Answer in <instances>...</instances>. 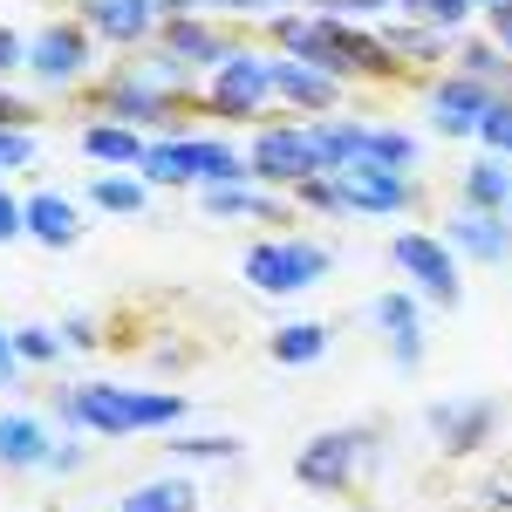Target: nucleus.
<instances>
[{
  "mask_svg": "<svg viewBox=\"0 0 512 512\" xmlns=\"http://www.w3.org/2000/svg\"><path fill=\"white\" fill-rule=\"evenodd\" d=\"M171 458H205V465H226L239 458V437H164Z\"/></svg>",
  "mask_w": 512,
  "mask_h": 512,
  "instance_id": "obj_35",
  "label": "nucleus"
},
{
  "mask_svg": "<svg viewBox=\"0 0 512 512\" xmlns=\"http://www.w3.org/2000/svg\"><path fill=\"white\" fill-rule=\"evenodd\" d=\"M62 349H69V342H62L55 328H41V321H28V328H14V355H21V369H28V362H55Z\"/></svg>",
  "mask_w": 512,
  "mask_h": 512,
  "instance_id": "obj_34",
  "label": "nucleus"
},
{
  "mask_svg": "<svg viewBox=\"0 0 512 512\" xmlns=\"http://www.w3.org/2000/svg\"><path fill=\"white\" fill-rule=\"evenodd\" d=\"M21 239H41V246H76L82 239V212H76V198H62V192H35V198H21Z\"/></svg>",
  "mask_w": 512,
  "mask_h": 512,
  "instance_id": "obj_13",
  "label": "nucleus"
},
{
  "mask_svg": "<svg viewBox=\"0 0 512 512\" xmlns=\"http://www.w3.org/2000/svg\"><path fill=\"white\" fill-rule=\"evenodd\" d=\"M437 239H444L451 253L478 260V267L512 260V219H506V212H458V219H444V226H437Z\"/></svg>",
  "mask_w": 512,
  "mask_h": 512,
  "instance_id": "obj_11",
  "label": "nucleus"
},
{
  "mask_svg": "<svg viewBox=\"0 0 512 512\" xmlns=\"http://www.w3.org/2000/svg\"><path fill=\"white\" fill-rule=\"evenodd\" d=\"M62 342H69V349H96V321L69 315V321H62Z\"/></svg>",
  "mask_w": 512,
  "mask_h": 512,
  "instance_id": "obj_39",
  "label": "nucleus"
},
{
  "mask_svg": "<svg viewBox=\"0 0 512 512\" xmlns=\"http://www.w3.org/2000/svg\"><path fill=\"white\" fill-rule=\"evenodd\" d=\"M376 328L390 342L396 369H417L424 362V308H417V294H383L376 301Z\"/></svg>",
  "mask_w": 512,
  "mask_h": 512,
  "instance_id": "obj_12",
  "label": "nucleus"
},
{
  "mask_svg": "<svg viewBox=\"0 0 512 512\" xmlns=\"http://www.w3.org/2000/svg\"><path fill=\"white\" fill-rule=\"evenodd\" d=\"M137 178L144 185H192V164H185V137H158V144H144V158H137Z\"/></svg>",
  "mask_w": 512,
  "mask_h": 512,
  "instance_id": "obj_28",
  "label": "nucleus"
},
{
  "mask_svg": "<svg viewBox=\"0 0 512 512\" xmlns=\"http://www.w3.org/2000/svg\"><path fill=\"white\" fill-rule=\"evenodd\" d=\"M492 424H499V410L485 403V396H472V403H431V431L451 444V451H478L485 437H492Z\"/></svg>",
  "mask_w": 512,
  "mask_h": 512,
  "instance_id": "obj_16",
  "label": "nucleus"
},
{
  "mask_svg": "<svg viewBox=\"0 0 512 512\" xmlns=\"http://www.w3.org/2000/svg\"><path fill=\"white\" fill-rule=\"evenodd\" d=\"M82 465V444H55V451H48V472H76Z\"/></svg>",
  "mask_w": 512,
  "mask_h": 512,
  "instance_id": "obj_45",
  "label": "nucleus"
},
{
  "mask_svg": "<svg viewBox=\"0 0 512 512\" xmlns=\"http://www.w3.org/2000/svg\"><path fill=\"white\" fill-rule=\"evenodd\" d=\"M267 7H321V0H267Z\"/></svg>",
  "mask_w": 512,
  "mask_h": 512,
  "instance_id": "obj_48",
  "label": "nucleus"
},
{
  "mask_svg": "<svg viewBox=\"0 0 512 512\" xmlns=\"http://www.w3.org/2000/svg\"><path fill=\"white\" fill-rule=\"evenodd\" d=\"M403 14H410V21H424V28H437V35L451 41L465 21H472V0H410Z\"/></svg>",
  "mask_w": 512,
  "mask_h": 512,
  "instance_id": "obj_32",
  "label": "nucleus"
},
{
  "mask_svg": "<svg viewBox=\"0 0 512 512\" xmlns=\"http://www.w3.org/2000/svg\"><path fill=\"white\" fill-rule=\"evenodd\" d=\"M21 48H28V41L14 35V28H0V76H7V69H21Z\"/></svg>",
  "mask_w": 512,
  "mask_h": 512,
  "instance_id": "obj_43",
  "label": "nucleus"
},
{
  "mask_svg": "<svg viewBox=\"0 0 512 512\" xmlns=\"http://www.w3.org/2000/svg\"><path fill=\"white\" fill-rule=\"evenodd\" d=\"M144 192H151V185H144L137 171H103V178H89V205H96V212H117V219H137V212H144Z\"/></svg>",
  "mask_w": 512,
  "mask_h": 512,
  "instance_id": "obj_26",
  "label": "nucleus"
},
{
  "mask_svg": "<svg viewBox=\"0 0 512 512\" xmlns=\"http://www.w3.org/2000/svg\"><path fill=\"white\" fill-rule=\"evenodd\" d=\"M376 41L390 48V62H437V55H444V35L424 28V21H390Z\"/></svg>",
  "mask_w": 512,
  "mask_h": 512,
  "instance_id": "obj_29",
  "label": "nucleus"
},
{
  "mask_svg": "<svg viewBox=\"0 0 512 512\" xmlns=\"http://www.w3.org/2000/svg\"><path fill=\"white\" fill-rule=\"evenodd\" d=\"M294 198H301L308 212H342V185H335L328 171H315V178H301V185H294Z\"/></svg>",
  "mask_w": 512,
  "mask_h": 512,
  "instance_id": "obj_36",
  "label": "nucleus"
},
{
  "mask_svg": "<svg viewBox=\"0 0 512 512\" xmlns=\"http://www.w3.org/2000/svg\"><path fill=\"white\" fill-rule=\"evenodd\" d=\"M492 7H506V0H472V14H492Z\"/></svg>",
  "mask_w": 512,
  "mask_h": 512,
  "instance_id": "obj_49",
  "label": "nucleus"
},
{
  "mask_svg": "<svg viewBox=\"0 0 512 512\" xmlns=\"http://www.w3.org/2000/svg\"><path fill=\"white\" fill-rule=\"evenodd\" d=\"M485 103H492V89L472 76H437L431 96H424V117H431L437 137H478V117H485Z\"/></svg>",
  "mask_w": 512,
  "mask_h": 512,
  "instance_id": "obj_9",
  "label": "nucleus"
},
{
  "mask_svg": "<svg viewBox=\"0 0 512 512\" xmlns=\"http://www.w3.org/2000/svg\"><path fill=\"white\" fill-rule=\"evenodd\" d=\"M198 192H205V212L212 219H287V205L253 192V185H198Z\"/></svg>",
  "mask_w": 512,
  "mask_h": 512,
  "instance_id": "obj_22",
  "label": "nucleus"
},
{
  "mask_svg": "<svg viewBox=\"0 0 512 512\" xmlns=\"http://www.w3.org/2000/svg\"><path fill=\"white\" fill-rule=\"evenodd\" d=\"M144 82H158L164 96H185L192 89V62L185 55H171V48H158V55H144V69H137Z\"/></svg>",
  "mask_w": 512,
  "mask_h": 512,
  "instance_id": "obj_33",
  "label": "nucleus"
},
{
  "mask_svg": "<svg viewBox=\"0 0 512 512\" xmlns=\"http://www.w3.org/2000/svg\"><path fill=\"white\" fill-rule=\"evenodd\" d=\"M89 62H96V35L82 21H55L21 48V69L35 82H48V89H69L76 76H89Z\"/></svg>",
  "mask_w": 512,
  "mask_h": 512,
  "instance_id": "obj_5",
  "label": "nucleus"
},
{
  "mask_svg": "<svg viewBox=\"0 0 512 512\" xmlns=\"http://www.w3.org/2000/svg\"><path fill=\"white\" fill-rule=\"evenodd\" d=\"M335 185H342V212H362V219H403L417 205L410 171H383V164H369V158L335 171Z\"/></svg>",
  "mask_w": 512,
  "mask_h": 512,
  "instance_id": "obj_6",
  "label": "nucleus"
},
{
  "mask_svg": "<svg viewBox=\"0 0 512 512\" xmlns=\"http://www.w3.org/2000/svg\"><path fill=\"white\" fill-rule=\"evenodd\" d=\"M185 164H192V185H246L253 178L233 144H212V137H185Z\"/></svg>",
  "mask_w": 512,
  "mask_h": 512,
  "instance_id": "obj_19",
  "label": "nucleus"
},
{
  "mask_svg": "<svg viewBox=\"0 0 512 512\" xmlns=\"http://www.w3.org/2000/svg\"><path fill=\"white\" fill-rule=\"evenodd\" d=\"M458 76L485 82V89H512V55L492 35H478V41H465V48H458Z\"/></svg>",
  "mask_w": 512,
  "mask_h": 512,
  "instance_id": "obj_27",
  "label": "nucleus"
},
{
  "mask_svg": "<svg viewBox=\"0 0 512 512\" xmlns=\"http://www.w3.org/2000/svg\"><path fill=\"white\" fill-rule=\"evenodd\" d=\"M21 164H35V130H7L0 123V171H21Z\"/></svg>",
  "mask_w": 512,
  "mask_h": 512,
  "instance_id": "obj_37",
  "label": "nucleus"
},
{
  "mask_svg": "<svg viewBox=\"0 0 512 512\" xmlns=\"http://www.w3.org/2000/svg\"><path fill=\"white\" fill-rule=\"evenodd\" d=\"M321 355H328V321H287V328H274V362L280 369H308Z\"/></svg>",
  "mask_w": 512,
  "mask_h": 512,
  "instance_id": "obj_24",
  "label": "nucleus"
},
{
  "mask_svg": "<svg viewBox=\"0 0 512 512\" xmlns=\"http://www.w3.org/2000/svg\"><path fill=\"white\" fill-rule=\"evenodd\" d=\"M48 451H55V437L41 431V417H28V410H7L0 417V465L7 472H41Z\"/></svg>",
  "mask_w": 512,
  "mask_h": 512,
  "instance_id": "obj_18",
  "label": "nucleus"
},
{
  "mask_svg": "<svg viewBox=\"0 0 512 512\" xmlns=\"http://www.w3.org/2000/svg\"><path fill=\"white\" fill-rule=\"evenodd\" d=\"M0 123H7V130H28V123H35V103H21V96H0Z\"/></svg>",
  "mask_w": 512,
  "mask_h": 512,
  "instance_id": "obj_40",
  "label": "nucleus"
},
{
  "mask_svg": "<svg viewBox=\"0 0 512 512\" xmlns=\"http://www.w3.org/2000/svg\"><path fill=\"white\" fill-rule=\"evenodd\" d=\"M164 48H171V55H185L192 69H205V76H212V69L233 55L239 41L219 35V28H212V21H198V14H171V21H164Z\"/></svg>",
  "mask_w": 512,
  "mask_h": 512,
  "instance_id": "obj_15",
  "label": "nucleus"
},
{
  "mask_svg": "<svg viewBox=\"0 0 512 512\" xmlns=\"http://www.w3.org/2000/svg\"><path fill=\"white\" fill-rule=\"evenodd\" d=\"M362 130L369 123H355V117H321L308 137H315V158H321V171L335 178V171H349L355 158H362Z\"/></svg>",
  "mask_w": 512,
  "mask_h": 512,
  "instance_id": "obj_21",
  "label": "nucleus"
},
{
  "mask_svg": "<svg viewBox=\"0 0 512 512\" xmlns=\"http://www.w3.org/2000/svg\"><path fill=\"white\" fill-rule=\"evenodd\" d=\"M478 144H485L492 158H512V96L506 89H492V103H485V117H478Z\"/></svg>",
  "mask_w": 512,
  "mask_h": 512,
  "instance_id": "obj_31",
  "label": "nucleus"
},
{
  "mask_svg": "<svg viewBox=\"0 0 512 512\" xmlns=\"http://www.w3.org/2000/svg\"><path fill=\"white\" fill-rule=\"evenodd\" d=\"M390 260L410 274V294H417V301L458 308V294H465V280H458V253H451L437 233H396L390 239Z\"/></svg>",
  "mask_w": 512,
  "mask_h": 512,
  "instance_id": "obj_4",
  "label": "nucleus"
},
{
  "mask_svg": "<svg viewBox=\"0 0 512 512\" xmlns=\"http://www.w3.org/2000/svg\"><path fill=\"white\" fill-rule=\"evenodd\" d=\"M321 14H335V21H369V14H390V0H321Z\"/></svg>",
  "mask_w": 512,
  "mask_h": 512,
  "instance_id": "obj_38",
  "label": "nucleus"
},
{
  "mask_svg": "<svg viewBox=\"0 0 512 512\" xmlns=\"http://www.w3.org/2000/svg\"><path fill=\"white\" fill-rule=\"evenodd\" d=\"M82 28L96 41L130 48V41H144L158 28V14H151V0H82Z\"/></svg>",
  "mask_w": 512,
  "mask_h": 512,
  "instance_id": "obj_14",
  "label": "nucleus"
},
{
  "mask_svg": "<svg viewBox=\"0 0 512 512\" xmlns=\"http://www.w3.org/2000/svg\"><path fill=\"white\" fill-rule=\"evenodd\" d=\"M369 451H376V431H321V437H308V451L294 458V478H301L308 492H342Z\"/></svg>",
  "mask_w": 512,
  "mask_h": 512,
  "instance_id": "obj_7",
  "label": "nucleus"
},
{
  "mask_svg": "<svg viewBox=\"0 0 512 512\" xmlns=\"http://www.w3.org/2000/svg\"><path fill=\"white\" fill-rule=\"evenodd\" d=\"M178 417H185V396H171V390H123V383H82L76 390V424L96 437L164 431Z\"/></svg>",
  "mask_w": 512,
  "mask_h": 512,
  "instance_id": "obj_1",
  "label": "nucleus"
},
{
  "mask_svg": "<svg viewBox=\"0 0 512 512\" xmlns=\"http://www.w3.org/2000/svg\"><path fill=\"white\" fill-rule=\"evenodd\" d=\"M82 151H89L96 164H110V171H123V164H137V158H144V137H137L130 123L96 117L89 130H82Z\"/></svg>",
  "mask_w": 512,
  "mask_h": 512,
  "instance_id": "obj_23",
  "label": "nucleus"
},
{
  "mask_svg": "<svg viewBox=\"0 0 512 512\" xmlns=\"http://www.w3.org/2000/svg\"><path fill=\"white\" fill-rule=\"evenodd\" d=\"M205 7H219V14H267V0H205Z\"/></svg>",
  "mask_w": 512,
  "mask_h": 512,
  "instance_id": "obj_47",
  "label": "nucleus"
},
{
  "mask_svg": "<svg viewBox=\"0 0 512 512\" xmlns=\"http://www.w3.org/2000/svg\"><path fill=\"white\" fill-rule=\"evenodd\" d=\"M205 103L233 123H253L267 103H274V55H253V48H233L212 76H205Z\"/></svg>",
  "mask_w": 512,
  "mask_h": 512,
  "instance_id": "obj_3",
  "label": "nucleus"
},
{
  "mask_svg": "<svg viewBox=\"0 0 512 512\" xmlns=\"http://www.w3.org/2000/svg\"><path fill=\"white\" fill-rule=\"evenodd\" d=\"M0 383H21V355H14V335L0 328Z\"/></svg>",
  "mask_w": 512,
  "mask_h": 512,
  "instance_id": "obj_42",
  "label": "nucleus"
},
{
  "mask_svg": "<svg viewBox=\"0 0 512 512\" xmlns=\"http://www.w3.org/2000/svg\"><path fill=\"white\" fill-rule=\"evenodd\" d=\"M485 21H492V41H499V48L512 55V0H506V7H492Z\"/></svg>",
  "mask_w": 512,
  "mask_h": 512,
  "instance_id": "obj_44",
  "label": "nucleus"
},
{
  "mask_svg": "<svg viewBox=\"0 0 512 512\" xmlns=\"http://www.w3.org/2000/svg\"><path fill=\"white\" fill-rule=\"evenodd\" d=\"M506 219H512V192H506Z\"/></svg>",
  "mask_w": 512,
  "mask_h": 512,
  "instance_id": "obj_50",
  "label": "nucleus"
},
{
  "mask_svg": "<svg viewBox=\"0 0 512 512\" xmlns=\"http://www.w3.org/2000/svg\"><path fill=\"white\" fill-rule=\"evenodd\" d=\"M321 274H335V246L321 239H260L246 253V287L253 294H308Z\"/></svg>",
  "mask_w": 512,
  "mask_h": 512,
  "instance_id": "obj_2",
  "label": "nucleus"
},
{
  "mask_svg": "<svg viewBox=\"0 0 512 512\" xmlns=\"http://www.w3.org/2000/svg\"><path fill=\"white\" fill-rule=\"evenodd\" d=\"M362 158L383 164V171H410V164H417V137H403L390 123H369V130H362Z\"/></svg>",
  "mask_w": 512,
  "mask_h": 512,
  "instance_id": "obj_30",
  "label": "nucleus"
},
{
  "mask_svg": "<svg viewBox=\"0 0 512 512\" xmlns=\"http://www.w3.org/2000/svg\"><path fill=\"white\" fill-rule=\"evenodd\" d=\"M96 110H103L110 123H130V130H164V117H171V96H164L158 82H144L137 69H117V76L103 82Z\"/></svg>",
  "mask_w": 512,
  "mask_h": 512,
  "instance_id": "obj_10",
  "label": "nucleus"
},
{
  "mask_svg": "<svg viewBox=\"0 0 512 512\" xmlns=\"http://www.w3.org/2000/svg\"><path fill=\"white\" fill-rule=\"evenodd\" d=\"M198 7H205V0H151L158 21H171V14H198Z\"/></svg>",
  "mask_w": 512,
  "mask_h": 512,
  "instance_id": "obj_46",
  "label": "nucleus"
},
{
  "mask_svg": "<svg viewBox=\"0 0 512 512\" xmlns=\"http://www.w3.org/2000/svg\"><path fill=\"white\" fill-rule=\"evenodd\" d=\"M458 192H465V212H506V192H512V164L485 151L478 164H465V178H458Z\"/></svg>",
  "mask_w": 512,
  "mask_h": 512,
  "instance_id": "obj_20",
  "label": "nucleus"
},
{
  "mask_svg": "<svg viewBox=\"0 0 512 512\" xmlns=\"http://www.w3.org/2000/svg\"><path fill=\"white\" fill-rule=\"evenodd\" d=\"M117 512H198V485L192 478H151V485L123 492Z\"/></svg>",
  "mask_w": 512,
  "mask_h": 512,
  "instance_id": "obj_25",
  "label": "nucleus"
},
{
  "mask_svg": "<svg viewBox=\"0 0 512 512\" xmlns=\"http://www.w3.org/2000/svg\"><path fill=\"white\" fill-rule=\"evenodd\" d=\"M7 239H21V198L0 192V246H7Z\"/></svg>",
  "mask_w": 512,
  "mask_h": 512,
  "instance_id": "obj_41",
  "label": "nucleus"
},
{
  "mask_svg": "<svg viewBox=\"0 0 512 512\" xmlns=\"http://www.w3.org/2000/svg\"><path fill=\"white\" fill-rule=\"evenodd\" d=\"M246 171H253L260 185H301V178H315V171H321L315 137H308V130H294V123H274V130H260V137H253Z\"/></svg>",
  "mask_w": 512,
  "mask_h": 512,
  "instance_id": "obj_8",
  "label": "nucleus"
},
{
  "mask_svg": "<svg viewBox=\"0 0 512 512\" xmlns=\"http://www.w3.org/2000/svg\"><path fill=\"white\" fill-rule=\"evenodd\" d=\"M274 96L301 103V110H342V82L308 69V62H294V55H274Z\"/></svg>",
  "mask_w": 512,
  "mask_h": 512,
  "instance_id": "obj_17",
  "label": "nucleus"
}]
</instances>
